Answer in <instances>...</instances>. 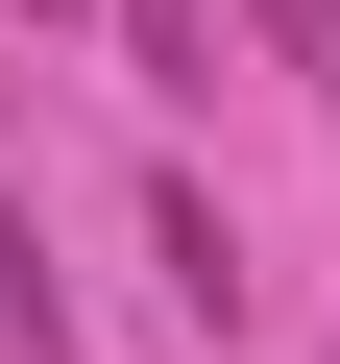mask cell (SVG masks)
Masks as SVG:
<instances>
[{"label": "cell", "mask_w": 340, "mask_h": 364, "mask_svg": "<svg viewBox=\"0 0 340 364\" xmlns=\"http://www.w3.org/2000/svg\"><path fill=\"white\" fill-rule=\"evenodd\" d=\"M122 49H146V97H219V25L195 0H122Z\"/></svg>", "instance_id": "cell-2"}, {"label": "cell", "mask_w": 340, "mask_h": 364, "mask_svg": "<svg viewBox=\"0 0 340 364\" xmlns=\"http://www.w3.org/2000/svg\"><path fill=\"white\" fill-rule=\"evenodd\" d=\"M243 25H267V49H292V73H340V0H243Z\"/></svg>", "instance_id": "cell-4"}, {"label": "cell", "mask_w": 340, "mask_h": 364, "mask_svg": "<svg viewBox=\"0 0 340 364\" xmlns=\"http://www.w3.org/2000/svg\"><path fill=\"white\" fill-rule=\"evenodd\" d=\"M0 340L49 364V267H25V195H0Z\"/></svg>", "instance_id": "cell-3"}, {"label": "cell", "mask_w": 340, "mask_h": 364, "mask_svg": "<svg viewBox=\"0 0 340 364\" xmlns=\"http://www.w3.org/2000/svg\"><path fill=\"white\" fill-rule=\"evenodd\" d=\"M146 267L195 291V316H243V243H219V195H195V170H170V195H146Z\"/></svg>", "instance_id": "cell-1"}]
</instances>
